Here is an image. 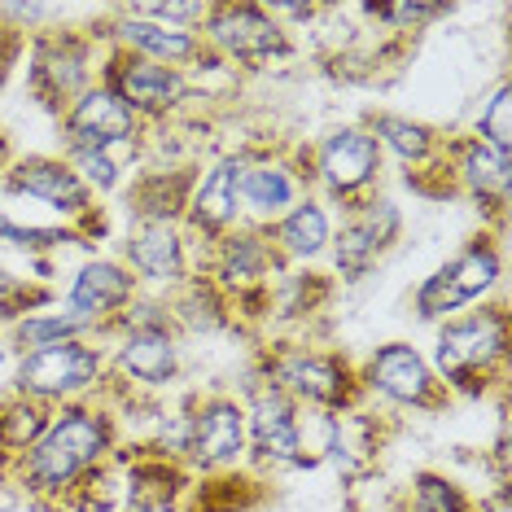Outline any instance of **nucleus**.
Returning <instances> with one entry per match:
<instances>
[{
    "label": "nucleus",
    "mask_w": 512,
    "mask_h": 512,
    "mask_svg": "<svg viewBox=\"0 0 512 512\" xmlns=\"http://www.w3.org/2000/svg\"><path fill=\"white\" fill-rule=\"evenodd\" d=\"M106 438L110 434H106L101 416L79 412V407L62 412L44 429L36 451H31V464H27L31 486H40V491H62V486H71L75 477L106 451Z\"/></svg>",
    "instance_id": "1"
},
{
    "label": "nucleus",
    "mask_w": 512,
    "mask_h": 512,
    "mask_svg": "<svg viewBox=\"0 0 512 512\" xmlns=\"http://www.w3.org/2000/svg\"><path fill=\"white\" fill-rule=\"evenodd\" d=\"M495 276H499V254L486 246V241H477V246L460 250L456 259H451L447 267H438V272L421 285V294H416V311H421L425 320L447 316V311H460L464 302L482 298L486 289L495 285Z\"/></svg>",
    "instance_id": "2"
},
{
    "label": "nucleus",
    "mask_w": 512,
    "mask_h": 512,
    "mask_svg": "<svg viewBox=\"0 0 512 512\" xmlns=\"http://www.w3.org/2000/svg\"><path fill=\"white\" fill-rule=\"evenodd\" d=\"M101 372V355L92 346L79 342H57L44 346V351H31L18 368V390L36 394V399H62V394H75L97 381Z\"/></svg>",
    "instance_id": "3"
},
{
    "label": "nucleus",
    "mask_w": 512,
    "mask_h": 512,
    "mask_svg": "<svg viewBox=\"0 0 512 512\" xmlns=\"http://www.w3.org/2000/svg\"><path fill=\"white\" fill-rule=\"evenodd\" d=\"M504 346H508L504 316H499V311H482V316H473V320L447 324V329H442V337H438L434 359H438L442 377L464 381L469 372L486 368L491 359L504 355Z\"/></svg>",
    "instance_id": "4"
},
{
    "label": "nucleus",
    "mask_w": 512,
    "mask_h": 512,
    "mask_svg": "<svg viewBox=\"0 0 512 512\" xmlns=\"http://www.w3.org/2000/svg\"><path fill=\"white\" fill-rule=\"evenodd\" d=\"M71 141L75 149H110L136 132V110L114 88H92L71 110Z\"/></svg>",
    "instance_id": "5"
},
{
    "label": "nucleus",
    "mask_w": 512,
    "mask_h": 512,
    "mask_svg": "<svg viewBox=\"0 0 512 512\" xmlns=\"http://www.w3.org/2000/svg\"><path fill=\"white\" fill-rule=\"evenodd\" d=\"M211 36L219 49L241 57V62H263V57H272V53H285V31L254 5L219 9L211 18Z\"/></svg>",
    "instance_id": "6"
},
{
    "label": "nucleus",
    "mask_w": 512,
    "mask_h": 512,
    "mask_svg": "<svg viewBox=\"0 0 512 512\" xmlns=\"http://www.w3.org/2000/svg\"><path fill=\"white\" fill-rule=\"evenodd\" d=\"M394 237H399V211H394L390 202H372L368 211L359 215L355 224H346L342 237H337V272H342L346 281H359V276L381 259V250H386Z\"/></svg>",
    "instance_id": "7"
},
{
    "label": "nucleus",
    "mask_w": 512,
    "mask_h": 512,
    "mask_svg": "<svg viewBox=\"0 0 512 512\" xmlns=\"http://www.w3.org/2000/svg\"><path fill=\"white\" fill-rule=\"evenodd\" d=\"M377 167H381L377 136L359 132V127H346V132L329 136L320 149V171H324V184H329L333 193L364 189V184L377 176Z\"/></svg>",
    "instance_id": "8"
},
{
    "label": "nucleus",
    "mask_w": 512,
    "mask_h": 512,
    "mask_svg": "<svg viewBox=\"0 0 512 512\" xmlns=\"http://www.w3.org/2000/svg\"><path fill=\"white\" fill-rule=\"evenodd\" d=\"M241 447H246V416H241L237 403H211L202 416L189 425V456L202 464V469H219V464L237 460Z\"/></svg>",
    "instance_id": "9"
},
{
    "label": "nucleus",
    "mask_w": 512,
    "mask_h": 512,
    "mask_svg": "<svg viewBox=\"0 0 512 512\" xmlns=\"http://www.w3.org/2000/svg\"><path fill=\"white\" fill-rule=\"evenodd\" d=\"M18 193L27 197H40V202H49L53 211H66V215H79L88 206V184L75 176L71 167H62V162H49V158H27L14 167V176H9Z\"/></svg>",
    "instance_id": "10"
},
{
    "label": "nucleus",
    "mask_w": 512,
    "mask_h": 512,
    "mask_svg": "<svg viewBox=\"0 0 512 512\" xmlns=\"http://www.w3.org/2000/svg\"><path fill=\"white\" fill-rule=\"evenodd\" d=\"M368 381L381 394H390L394 403L421 407V403H429V394H434L429 364L412 351V346H386V351H377V359H372V368H368Z\"/></svg>",
    "instance_id": "11"
},
{
    "label": "nucleus",
    "mask_w": 512,
    "mask_h": 512,
    "mask_svg": "<svg viewBox=\"0 0 512 512\" xmlns=\"http://www.w3.org/2000/svg\"><path fill=\"white\" fill-rule=\"evenodd\" d=\"M127 298H132V276H127L119 263H88L84 272L75 276V285H71L66 316H75V320L88 324L92 316L119 307V302H127Z\"/></svg>",
    "instance_id": "12"
},
{
    "label": "nucleus",
    "mask_w": 512,
    "mask_h": 512,
    "mask_svg": "<svg viewBox=\"0 0 512 512\" xmlns=\"http://www.w3.org/2000/svg\"><path fill=\"white\" fill-rule=\"evenodd\" d=\"M114 92L127 101V106L141 110H167L184 97V79L171 71V66L158 62H127L119 75H114Z\"/></svg>",
    "instance_id": "13"
},
{
    "label": "nucleus",
    "mask_w": 512,
    "mask_h": 512,
    "mask_svg": "<svg viewBox=\"0 0 512 512\" xmlns=\"http://www.w3.org/2000/svg\"><path fill=\"white\" fill-rule=\"evenodd\" d=\"M241 162L228 158L219 162V167L206 176L202 184H197L193 193V224L197 228H228L232 219H237V206H241Z\"/></svg>",
    "instance_id": "14"
},
{
    "label": "nucleus",
    "mask_w": 512,
    "mask_h": 512,
    "mask_svg": "<svg viewBox=\"0 0 512 512\" xmlns=\"http://www.w3.org/2000/svg\"><path fill=\"white\" fill-rule=\"evenodd\" d=\"M127 254H132L136 272H145L149 281H180L184 272L180 237L171 224H141L127 237Z\"/></svg>",
    "instance_id": "15"
},
{
    "label": "nucleus",
    "mask_w": 512,
    "mask_h": 512,
    "mask_svg": "<svg viewBox=\"0 0 512 512\" xmlns=\"http://www.w3.org/2000/svg\"><path fill=\"white\" fill-rule=\"evenodd\" d=\"M119 368L132 372L136 381L162 386L176 372V346H171L167 329H132V337L119 346Z\"/></svg>",
    "instance_id": "16"
},
{
    "label": "nucleus",
    "mask_w": 512,
    "mask_h": 512,
    "mask_svg": "<svg viewBox=\"0 0 512 512\" xmlns=\"http://www.w3.org/2000/svg\"><path fill=\"white\" fill-rule=\"evenodd\" d=\"M281 381L311 403H342V394H346V368L337 364V359H320V355L285 359Z\"/></svg>",
    "instance_id": "17"
},
{
    "label": "nucleus",
    "mask_w": 512,
    "mask_h": 512,
    "mask_svg": "<svg viewBox=\"0 0 512 512\" xmlns=\"http://www.w3.org/2000/svg\"><path fill=\"white\" fill-rule=\"evenodd\" d=\"M254 442H259L263 456L285 460V464H302L298 425H294V412H289V403L281 394L259 399V407H254Z\"/></svg>",
    "instance_id": "18"
},
{
    "label": "nucleus",
    "mask_w": 512,
    "mask_h": 512,
    "mask_svg": "<svg viewBox=\"0 0 512 512\" xmlns=\"http://www.w3.org/2000/svg\"><path fill=\"white\" fill-rule=\"evenodd\" d=\"M123 40L132 44V49L149 53L158 66H171V71H176V62H189V57L197 53V40L189 36V31L167 27V22H154V18H127Z\"/></svg>",
    "instance_id": "19"
},
{
    "label": "nucleus",
    "mask_w": 512,
    "mask_h": 512,
    "mask_svg": "<svg viewBox=\"0 0 512 512\" xmlns=\"http://www.w3.org/2000/svg\"><path fill=\"white\" fill-rule=\"evenodd\" d=\"M241 202L259 215H276L294 202V180L281 167H246L241 171Z\"/></svg>",
    "instance_id": "20"
},
{
    "label": "nucleus",
    "mask_w": 512,
    "mask_h": 512,
    "mask_svg": "<svg viewBox=\"0 0 512 512\" xmlns=\"http://www.w3.org/2000/svg\"><path fill=\"white\" fill-rule=\"evenodd\" d=\"M281 241H285L289 254H298V259H316V254L329 246V215L311 202L294 206L281 224Z\"/></svg>",
    "instance_id": "21"
},
{
    "label": "nucleus",
    "mask_w": 512,
    "mask_h": 512,
    "mask_svg": "<svg viewBox=\"0 0 512 512\" xmlns=\"http://www.w3.org/2000/svg\"><path fill=\"white\" fill-rule=\"evenodd\" d=\"M464 180H469L477 193H504L508 189V154L504 149H491L486 141L469 145V154H464Z\"/></svg>",
    "instance_id": "22"
},
{
    "label": "nucleus",
    "mask_w": 512,
    "mask_h": 512,
    "mask_svg": "<svg viewBox=\"0 0 512 512\" xmlns=\"http://www.w3.org/2000/svg\"><path fill=\"white\" fill-rule=\"evenodd\" d=\"M377 136H381V141H386L399 158H407V162H421V158L429 154V145H434L429 127H421V123H407V119H394V114H386V119H377Z\"/></svg>",
    "instance_id": "23"
},
{
    "label": "nucleus",
    "mask_w": 512,
    "mask_h": 512,
    "mask_svg": "<svg viewBox=\"0 0 512 512\" xmlns=\"http://www.w3.org/2000/svg\"><path fill=\"white\" fill-rule=\"evenodd\" d=\"M84 329V320L75 316H44V320H22L18 324V342L31 346V351H44V346L57 342H71V337Z\"/></svg>",
    "instance_id": "24"
},
{
    "label": "nucleus",
    "mask_w": 512,
    "mask_h": 512,
    "mask_svg": "<svg viewBox=\"0 0 512 512\" xmlns=\"http://www.w3.org/2000/svg\"><path fill=\"white\" fill-rule=\"evenodd\" d=\"M412 512H469V504H464V495L451 482H442L434 473H421L416 477Z\"/></svg>",
    "instance_id": "25"
},
{
    "label": "nucleus",
    "mask_w": 512,
    "mask_h": 512,
    "mask_svg": "<svg viewBox=\"0 0 512 512\" xmlns=\"http://www.w3.org/2000/svg\"><path fill=\"white\" fill-rule=\"evenodd\" d=\"M40 438H44V416L31 403L9 407V412L0 416V442H5V447H31V442H40Z\"/></svg>",
    "instance_id": "26"
},
{
    "label": "nucleus",
    "mask_w": 512,
    "mask_h": 512,
    "mask_svg": "<svg viewBox=\"0 0 512 512\" xmlns=\"http://www.w3.org/2000/svg\"><path fill=\"white\" fill-rule=\"evenodd\" d=\"M263 272V246L254 237H232L224 246V281H254Z\"/></svg>",
    "instance_id": "27"
},
{
    "label": "nucleus",
    "mask_w": 512,
    "mask_h": 512,
    "mask_svg": "<svg viewBox=\"0 0 512 512\" xmlns=\"http://www.w3.org/2000/svg\"><path fill=\"white\" fill-rule=\"evenodd\" d=\"M508 110H512V92H508V84H499L495 97L486 101V110H482V141L491 149H504V154H508V141H512Z\"/></svg>",
    "instance_id": "28"
},
{
    "label": "nucleus",
    "mask_w": 512,
    "mask_h": 512,
    "mask_svg": "<svg viewBox=\"0 0 512 512\" xmlns=\"http://www.w3.org/2000/svg\"><path fill=\"white\" fill-rule=\"evenodd\" d=\"M0 237L14 241V246H27V250H40V246H62V241H71L66 232H49V228H22V224H9V219H0Z\"/></svg>",
    "instance_id": "29"
},
{
    "label": "nucleus",
    "mask_w": 512,
    "mask_h": 512,
    "mask_svg": "<svg viewBox=\"0 0 512 512\" xmlns=\"http://www.w3.org/2000/svg\"><path fill=\"white\" fill-rule=\"evenodd\" d=\"M75 162L84 167V180L97 184V189H114V180H119L106 149H75Z\"/></svg>",
    "instance_id": "30"
},
{
    "label": "nucleus",
    "mask_w": 512,
    "mask_h": 512,
    "mask_svg": "<svg viewBox=\"0 0 512 512\" xmlns=\"http://www.w3.org/2000/svg\"><path fill=\"white\" fill-rule=\"evenodd\" d=\"M372 14L377 18H390V22H429V18H438V14H447L442 5H372Z\"/></svg>",
    "instance_id": "31"
},
{
    "label": "nucleus",
    "mask_w": 512,
    "mask_h": 512,
    "mask_svg": "<svg viewBox=\"0 0 512 512\" xmlns=\"http://www.w3.org/2000/svg\"><path fill=\"white\" fill-rule=\"evenodd\" d=\"M141 14H149L154 22H193V18H206V5H145Z\"/></svg>",
    "instance_id": "32"
},
{
    "label": "nucleus",
    "mask_w": 512,
    "mask_h": 512,
    "mask_svg": "<svg viewBox=\"0 0 512 512\" xmlns=\"http://www.w3.org/2000/svg\"><path fill=\"white\" fill-rule=\"evenodd\" d=\"M22 294V285L14 281V276H9V272H0V311H5L9 307V302H14Z\"/></svg>",
    "instance_id": "33"
},
{
    "label": "nucleus",
    "mask_w": 512,
    "mask_h": 512,
    "mask_svg": "<svg viewBox=\"0 0 512 512\" xmlns=\"http://www.w3.org/2000/svg\"><path fill=\"white\" fill-rule=\"evenodd\" d=\"M482 512H508V491H499L491 504H482Z\"/></svg>",
    "instance_id": "34"
},
{
    "label": "nucleus",
    "mask_w": 512,
    "mask_h": 512,
    "mask_svg": "<svg viewBox=\"0 0 512 512\" xmlns=\"http://www.w3.org/2000/svg\"><path fill=\"white\" fill-rule=\"evenodd\" d=\"M0 359H5V355H0Z\"/></svg>",
    "instance_id": "35"
}]
</instances>
